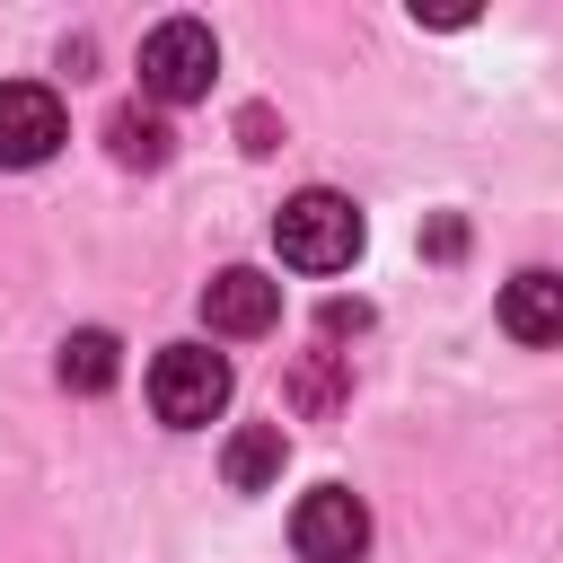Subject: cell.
Returning a JSON list of instances; mask_svg holds the SVG:
<instances>
[{"label": "cell", "instance_id": "2", "mask_svg": "<svg viewBox=\"0 0 563 563\" xmlns=\"http://www.w3.org/2000/svg\"><path fill=\"white\" fill-rule=\"evenodd\" d=\"M220 405H229V361L211 343H167L150 361V413L167 431H202V422H220Z\"/></svg>", "mask_w": 563, "mask_h": 563}, {"label": "cell", "instance_id": "11", "mask_svg": "<svg viewBox=\"0 0 563 563\" xmlns=\"http://www.w3.org/2000/svg\"><path fill=\"white\" fill-rule=\"evenodd\" d=\"M352 325H369V308H361V299H352V308H343V299H325V334H352Z\"/></svg>", "mask_w": 563, "mask_h": 563}, {"label": "cell", "instance_id": "6", "mask_svg": "<svg viewBox=\"0 0 563 563\" xmlns=\"http://www.w3.org/2000/svg\"><path fill=\"white\" fill-rule=\"evenodd\" d=\"M202 325H211V334H229V343L273 334V325H282V282H273V273H255V264L211 273V282H202Z\"/></svg>", "mask_w": 563, "mask_h": 563}, {"label": "cell", "instance_id": "5", "mask_svg": "<svg viewBox=\"0 0 563 563\" xmlns=\"http://www.w3.org/2000/svg\"><path fill=\"white\" fill-rule=\"evenodd\" d=\"M70 114L44 79H0V167H44L62 150Z\"/></svg>", "mask_w": 563, "mask_h": 563}, {"label": "cell", "instance_id": "7", "mask_svg": "<svg viewBox=\"0 0 563 563\" xmlns=\"http://www.w3.org/2000/svg\"><path fill=\"white\" fill-rule=\"evenodd\" d=\"M501 334H519V343H563V273H545V264L510 273V282H501Z\"/></svg>", "mask_w": 563, "mask_h": 563}, {"label": "cell", "instance_id": "3", "mask_svg": "<svg viewBox=\"0 0 563 563\" xmlns=\"http://www.w3.org/2000/svg\"><path fill=\"white\" fill-rule=\"evenodd\" d=\"M211 70H220V44L202 18H167L141 35V97L150 106H194L211 97Z\"/></svg>", "mask_w": 563, "mask_h": 563}, {"label": "cell", "instance_id": "1", "mask_svg": "<svg viewBox=\"0 0 563 563\" xmlns=\"http://www.w3.org/2000/svg\"><path fill=\"white\" fill-rule=\"evenodd\" d=\"M273 246H282L290 273H343V264L361 255V211H352V194H334V185L290 194V202L273 211Z\"/></svg>", "mask_w": 563, "mask_h": 563}, {"label": "cell", "instance_id": "10", "mask_svg": "<svg viewBox=\"0 0 563 563\" xmlns=\"http://www.w3.org/2000/svg\"><path fill=\"white\" fill-rule=\"evenodd\" d=\"M106 141H114V158H123V167H167V150H176V141H167V123H158V114H141V106H123V114L106 123Z\"/></svg>", "mask_w": 563, "mask_h": 563}, {"label": "cell", "instance_id": "9", "mask_svg": "<svg viewBox=\"0 0 563 563\" xmlns=\"http://www.w3.org/2000/svg\"><path fill=\"white\" fill-rule=\"evenodd\" d=\"M53 369H62L70 396H106L114 369H123V343H114L106 325H79V334H62V361H53Z\"/></svg>", "mask_w": 563, "mask_h": 563}, {"label": "cell", "instance_id": "4", "mask_svg": "<svg viewBox=\"0 0 563 563\" xmlns=\"http://www.w3.org/2000/svg\"><path fill=\"white\" fill-rule=\"evenodd\" d=\"M290 545H299V563H361V554H369V501L343 493V484L299 493V510H290Z\"/></svg>", "mask_w": 563, "mask_h": 563}, {"label": "cell", "instance_id": "8", "mask_svg": "<svg viewBox=\"0 0 563 563\" xmlns=\"http://www.w3.org/2000/svg\"><path fill=\"white\" fill-rule=\"evenodd\" d=\"M282 457H290V431L282 422H238L229 449H220V475H229V493H264L282 475Z\"/></svg>", "mask_w": 563, "mask_h": 563}]
</instances>
